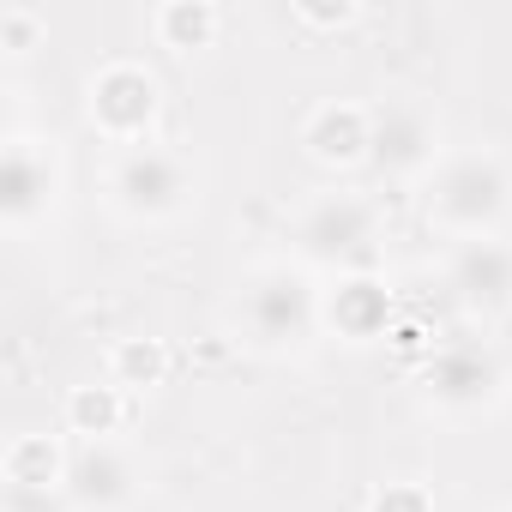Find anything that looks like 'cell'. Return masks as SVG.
<instances>
[{
	"instance_id": "1",
	"label": "cell",
	"mask_w": 512,
	"mask_h": 512,
	"mask_svg": "<svg viewBox=\"0 0 512 512\" xmlns=\"http://www.w3.org/2000/svg\"><path fill=\"white\" fill-rule=\"evenodd\" d=\"M320 320H326V296L314 290L308 266H260L241 284V302H235L241 338L266 356L302 350L320 332Z\"/></svg>"
},
{
	"instance_id": "2",
	"label": "cell",
	"mask_w": 512,
	"mask_h": 512,
	"mask_svg": "<svg viewBox=\"0 0 512 512\" xmlns=\"http://www.w3.org/2000/svg\"><path fill=\"white\" fill-rule=\"evenodd\" d=\"M506 211H512V175L494 151H452L428 175V217L458 241L494 235Z\"/></svg>"
},
{
	"instance_id": "3",
	"label": "cell",
	"mask_w": 512,
	"mask_h": 512,
	"mask_svg": "<svg viewBox=\"0 0 512 512\" xmlns=\"http://www.w3.org/2000/svg\"><path fill=\"white\" fill-rule=\"evenodd\" d=\"M374 247H380V211L368 193H314L296 217V253L308 266H326V272H368L374 266Z\"/></svg>"
},
{
	"instance_id": "4",
	"label": "cell",
	"mask_w": 512,
	"mask_h": 512,
	"mask_svg": "<svg viewBox=\"0 0 512 512\" xmlns=\"http://www.w3.org/2000/svg\"><path fill=\"white\" fill-rule=\"evenodd\" d=\"M199 199V175L175 145H133L109 169V205L133 223H169Z\"/></svg>"
},
{
	"instance_id": "5",
	"label": "cell",
	"mask_w": 512,
	"mask_h": 512,
	"mask_svg": "<svg viewBox=\"0 0 512 512\" xmlns=\"http://www.w3.org/2000/svg\"><path fill=\"white\" fill-rule=\"evenodd\" d=\"M368 169L386 181H422L440 169V121L422 97H380L368 103Z\"/></svg>"
},
{
	"instance_id": "6",
	"label": "cell",
	"mask_w": 512,
	"mask_h": 512,
	"mask_svg": "<svg viewBox=\"0 0 512 512\" xmlns=\"http://www.w3.org/2000/svg\"><path fill=\"white\" fill-rule=\"evenodd\" d=\"M61 199V157L55 139L37 133H7V151H0V217H7L13 235H31Z\"/></svg>"
},
{
	"instance_id": "7",
	"label": "cell",
	"mask_w": 512,
	"mask_h": 512,
	"mask_svg": "<svg viewBox=\"0 0 512 512\" xmlns=\"http://www.w3.org/2000/svg\"><path fill=\"white\" fill-rule=\"evenodd\" d=\"M157 79L139 67V61H109L103 73H91L85 85V109H91V127L115 145H151V121H157Z\"/></svg>"
},
{
	"instance_id": "8",
	"label": "cell",
	"mask_w": 512,
	"mask_h": 512,
	"mask_svg": "<svg viewBox=\"0 0 512 512\" xmlns=\"http://www.w3.org/2000/svg\"><path fill=\"white\" fill-rule=\"evenodd\" d=\"M422 386H428V398H434L440 410L470 416V410L500 404V392H506V368H500V356H494L482 338H446V344L428 356Z\"/></svg>"
},
{
	"instance_id": "9",
	"label": "cell",
	"mask_w": 512,
	"mask_h": 512,
	"mask_svg": "<svg viewBox=\"0 0 512 512\" xmlns=\"http://www.w3.org/2000/svg\"><path fill=\"white\" fill-rule=\"evenodd\" d=\"M446 290L470 320H494L512 308V247L500 235L452 241L446 253Z\"/></svg>"
},
{
	"instance_id": "10",
	"label": "cell",
	"mask_w": 512,
	"mask_h": 512,
	"mask_svg": "<svg viewBox=\"0 0 512 512\" xmlns=\"http://www.w3.org/2000/svg\"><path fill=\"white\" fill-rule=\"evenodd\" d=\"M139 494V470L115 440H85L67 464V500L79 512H115Z\"/></svg>"
},
{
	"instance_id": "11",
	"label": "cell",
	"mask_w": 512,
	"mask_h": 512,
	"mask_svg": "<svg viewBox=\"0 0 512 512\" xmlns=\"http://www.w3.org/2000/svg\"><path fill=\"white\" fill-rule=\"evenodd\" d=\"M302 145L326 169L368 163V103H320L302 127Z\"/></svg>"
},
{
	"instance_id": "12",
	"label": "cell",
	"mask_w": 512,
	"mask_h": 512,
	"mask_svg": "<svg viewBox=\"0 0 512 512\" xmlns=\"http://www.w3.org/2000/svg\"><path fill=\"white\" fill-rule=\"evenodd\" d=\"M326 320H332L344 338H380L386 320H392V302H386V290H380L368 272H356V278H344L338 296L326 302Z\"/></svg>"
},
{
	"instance_id": "13",
	"label": "cell",
	"mask_w": 512,
	"mask_h": 512,
	"mask_svg": "<svg viewBox=\"0 0 512 512\" xmlns=\"http://www.w3.org/2000/svg\"><path fill=\"white\" fill-rule=\"evenodd\" d=\"M67 464H73V458H61L55 440L25 434V440H13V452H7V488H55V494H67Z\"/></svg>"
},
{
	"instance_id": "14",
	"label": "cell",
	"mask_w": 512,
	"mask_h": 512,
	"mask_svg": "<svg viewBox=\"0 0 512 512\" xmlns=\"http://www.w3.org/2000/svg\"><path fill=\"white\" fill-rule=\"evenodd\" d=\"M151 25H157L163 49H205V43L223 31V13L205 7V0H193V7H187V0H175V7H163Z\"/></svg>"
},
{
	"instance_id": "15",
	"label": "cell",
	"mask_w": 512,
	"mask_h": 512,
	"mask_svg": "<svg viewBox=\"0 0 512 512\" xmlns=\"http://www.w3.org/2000/svg\"><path fill=\"white\" fill-rule=\"evenodd\" d=\"M67 422H73V434H85V440H109L115 422H121L115 386H79L73 404H67Z\"/></svg>"
},
{
	"instance_id": "16",
	"label": "cell",
	"mask_w": 512,
	"mask_h": 512,
	"mask_svg": "<svg viewBox=\"0 0 512 512\" xmlns=\"http://www.w3.org/2000/svg\"><path fill=\"white\" fill-rule=\"evenodd\" d=\"M163 374V350L157 344H121L115 350V386H145Z\"/></svg>"
},
{
	"instance_id": "17",
	"label": "cell",
	"mask_w": 512,
	"mask_h": 512,
	"mask_svg": "<svg viewBox=\"0 0 512 512\" xmlns=\"http://www.w3.org/2000/svg\"><path fill=\"white\" fill-rule=\"evenodd\" d=\"M37 13L31 7H0V49H13V55H25L31 43H37Z\"/></svg>"
},
{
	"instance_id": "18",
	"label": "cell",
	"mask_w": 512,
	"mask_h": 512,
	"mask_svg": "<svg viewBox=\"0 0 512 512\" xmlns=\"http://www.w3.org/2000/svg\"><path fill=\"white\" fill-rule=\"evenodd\" d=\"M374 512H434V500H428L422 482H386L374 494Z\"/></svg>"
},
{
	"instance_id": "19",
	"label": "cell",
	"mask_w": 512,
	"mask_h": 512,
	"mask_svg": "<svg viewBox=\"0 0 512 512\" xmlns=\"http://www.w3.org/2000/svg\"><path fill=\"white\" fill-rule=\"evenodd\" d=\"M302 19H308V25H350L356 7H338V13H332V7H302Z\"/></svg>"
}]
</instances>
